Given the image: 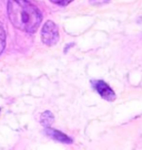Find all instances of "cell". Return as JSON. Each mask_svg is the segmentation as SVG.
I'll list each match as a JSON object with an SVG mask.
<instances>
[{
    "instance_id": "6da1fadb",
    "label": "cell",
    "mask_w": 142,
    "mask_h": 150,
    "mask_svg": "<svg viewBox=\"0 0 142 150\" xmlns=\"http://www.w3.org/2000/svg\"><path fill=\"white\" fill-rule=\"evenodd\" d=\"M7 12L11 23L27 33H34L42 21L39 9L28 0H8Z\"/></svg>"
},
{
    "instance_id": "7a4b0ae2",
    "label": "cell",
    "mask_w": 142,
    "mask_h": 150,
    "mask_svg": "<svg viewBox=\"0 0 142 150\" xmlns=\"http://www.w3.org/2000/svg\"><path fill=\"white\" fill-rule=\"evenodd\" d=\"M41 40L48 47H52V45L57 44L58 40H59V30H58L57 24L51 20L47 21L42 27Z\"/></svg>"
},
{
    "instance_id": "3957f363",
    "label": "cell",
    "mask_w": 142,
    "mask_h": 150,
    "mask_svg": "<svg viewBox=\"0 0 142 150\" xmlns=\"http://www.w3.org/2000/svg\"><path fill=\"white\" fill-rule=\"evenodd\" d=\"M91 83H92V86L95 89V92L99 94L103 99L108 100V102H113L115 99V93L113 92V89L111 88L104 81L95 80Z\"/></svg>"
},
{
    "instance_id": "277c9868",
    "label": "cell",
    "mask_w": 142,
    "mask_h": 150,
    "mask_svg": "<svg viewBox=\"0 0 142 150\" xmlns=\"http://www.w3.org/2000/svg\"><path fill=\"white\" fill-rule=\"evenodd\" d=\"M46 134H47V136H49L51 139L57 140V141H59V142H63V144H71V142H72L70 137H68L67 135L62 134L61 131L57 130V129L47 128V129H46Z\"/></svg>"
},
{
    "instance_id": "5b68a950",
    "label": "cell",
    "mask_w": 142,
    "mask_h": 150,
    "mask_svg": "<svg viewBox=\"0 0 142 150\" xmlns=\"http://www.w3.org/2000/svg\"><path fill=\"white\" fill-rule=\"evenodd\" d=\"M6 47V32L5 29L2 28V25L0 24V54L4 52Z\"/></svg>"
},
{
    "instance_id": "8992f818",
    "label": "cell",
    "mask_w": 142,
    "mask_h": 150,
    "mask_svg": "<svg viewBox=\"0 0 142 150\" xmlns=\"http://www.w3.org/2000/svg\"><path fill=\"white\" fill-rule=\"evenodd\" d=\"M53 120V116H52V114L50 112H44L42 114V116H41V122H42L43 125H46L48 126L50 122Z\"/></svg>"
},
{
    "instance_id": "52a82bcc",
    "label": "cell",
    "mask_w": 142,
    "mask_h": 150,
    "mask_svg": "<svg viewBox=\"0 0 142 150\" xmlns=\"http://www.w3.org/2000/svg\"><path fill=\"white\" fill-rule=\"evenodd\" d=\"M50 1L58 6H67L69 5V4H71L73 0H50Z\"/></svg>"
},
{
    "instance_id": "ba28073f",
    "label": "cell",
    "mask_w": 142,
    "mask_h": 150,
    "mask_svg": "<svg viewBox=\"0 0 142 150\" xmlns=\"http://www.w3.org/2000/svg\"><path fill=\"white\" fill-rule=\"evenodd\" d=\"M110 0H89L91 5L93 6H100V5H104V4H108Z\"/></svg>"
}]
</instances>
